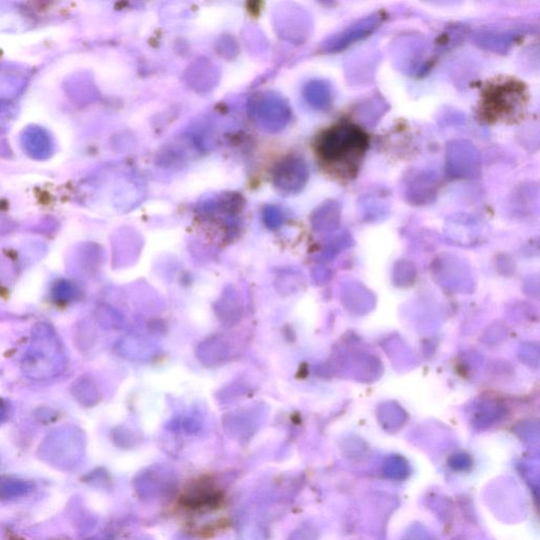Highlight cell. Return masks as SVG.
Segmentation results:
<instances>
[{
  "label": "cell",
  "mask_w": 540,
  "mask_h": 540,
  "mask_svg": "<svg viewBox=\"0 0 540 540\" xmlns=\"http://www.w3.org/2000/svg\"><path fill=\"white\" fill-rule=\"evenodd\" d=\"M250 113L260 125L271 129L272 132L284 128L290 119V109L287 102L271 93L252 99Z\"/></svg>",
  "instance_id": "cell-5"
},
{
  "label": "cell",
  "mask_w": 540,
  "mask_h": 540,
  "mask_svg": "<svg viewBox=\"0 0 540 540\" xmlns=\"http://www.w3.org/2000/svg\"><path fill=\"white\" fill-rule=\"evenodd\" d=\"M304 97L316 110H326L333 103L334 92L330 83L325 80H312L304 88Z\"/></svg>",
  "instance_id": "cell-9"
},
{
  "label": "cell",
  "mask_w": 540,
  "mask_h": 540,
  "mask_svg": "<svg viewBox=\"0 0 540 540\" xmlns=\"http://www.w3.org/2000/svg\"><path fill=\"white\" fill-rule=\"evenodd\" d=\"M264 220L267 226L270 228H277L281 224L282 222L281 211L276 207H269L265 209Z\"/></svg>",
  "instance_id": "cell-10"
},
{
  "label": "cell",
  "mask_w": 540,
  "mask_h": 540,
  "mask_svg": "<svg viewBox=\"0 0 540 540\" xmlns=\"http://www.w3.org/2000/svg\"><path fill=\"white\" fill-rule=\"evenodd\" d=\"M438 191V178L432 171L413 170L403 178V196L412 204L424 205L431 203L437 197Z\"/></svg>",
  "instance_id": "cell-6"
},
{
  "label": "cell",
  "mask_w": 540,
  "mask_h": 540,
  "mask_svg": "<svg viewBox=\"0 0 540 540\" xmlns=\"http://www.w3.org/2000/svg\"><path fill=\"white\" fill-rule=\"evenodd\" d=\"M520 33L515 31H482L475 35V42L482 49L496 53H506L515 41L518 40Z\"/></svg>",
  "instance_id": "cell-8"
},
{
  "label": "cell",
  "mask_w": 540,
  "mask_h": 540,
  "mask_svg": "<svg viewBox=\"0 0 540 540\" xmlns=\"http://www.w3.org/2000/svg\"><path fill=\"white\" fill-rule=\"evenodd\" d=\"M384 16L380 12L370 14L350 24L349 27L341 31L328 39L322 46L323 51L326 53H336L351 47L353 43L368 39L375 31L380 27Z\"/></svg>",
  "instance_id": "cell-4"
},
{
  "label": "cell",
  "mask_w": 540,
  "mask_h": 540,
  "mask_svg": "<svg viewBox=\"0 0 540 540\" xmlns=\"http://www.w3.org/2000/svg\"><path fill=\"white\" fill-rule=\"evenodd\" d=\"M308 167L300 158H288L276 167L274 183L285 194L300 192L308 181Z\"/></svg>",
  "instance_id": "cell-7"
},
{
  "label": "cell",
  "mask_w": 540,
  "mask_h": 540,
  "mask_svg": "<svg viewBox=\"0 0 540 540\" xmlns=\"http://www.w3.org/2000/svg\"><path fill=\"white\" fill-rule=\"evenodd\" d=\"M529 102L525 83L511 77L494 78L484 87L480 102V117L489 124H513L523 119Z\"/></svg>",
  "instance_id": "cell-2"
},
{
  "label": "cell",
  "mask_w": 540,
  "mask_h": 540,
  "mask_svg": "<svg viewBox=\"0 0 540 540\" xmlns=\"http://www.w3.org/2000/svg\"><path fill=\"white\" fill-rule=\"evenodd\" d=\"M369 148V134L351 122L327 128L316 142V151L323 165L343 181L357 177Z\"/></svg>",
  "instance_id": "cell-1"
},
{
  "label": "cell",
  "mask_w": 540,
  "mask_h": 540,
  "mask_svg": "<svg viewBox=\"0 0 540 540\" xmlns=\"http://www.w3.org/2000/svg\"><path fill=\"white\" fill-rule=\"evenodd\" d=\"M481 157L473 142L453 140L446 145L445 175L451 181L471 179L481 176Z\"/></svg>",
  "instance_id": "cell-3"
}]
</instances>
